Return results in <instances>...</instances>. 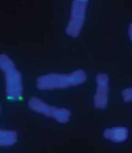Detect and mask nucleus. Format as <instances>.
Here are the masks:
<instances>
[{
	"label": "nucleus",
	"instance_id": "f257e3e1",
	"mask_svg": "<svg viewBox=\"0 0 132 153\" xmlns=\"http://www.w3.org/2000/svg\"><path fill=\"white\" fill-rule=\"evenodd\" d=\"M104 136L114 142H123L128 138V131L127 128L124 127L112 128L105 131Z\"/></svg>",
	"mask_w": 132,
	"mask_h": 153
}]
</instances>
